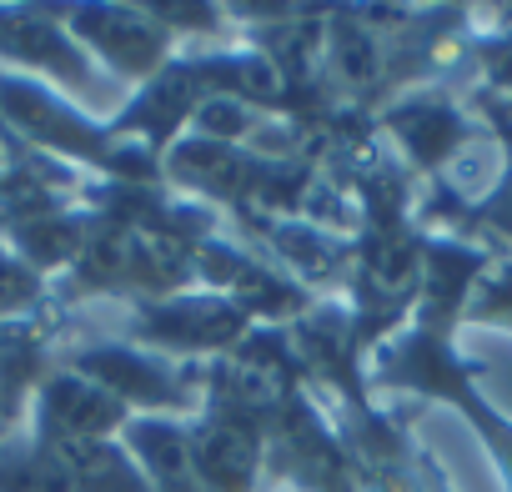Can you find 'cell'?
<instances>
[{"label": "cell", "mask_w": 512, "mask_h": 492, "mask_svg": "<svg viewBox=\"0 0 512 492\" xmlns=\"http://www.w3.org/2000/svg\"><path fill=\"white\" fill-rule=\"evenodd\" d=\"M56 362L91 377V382H101L126 407H146L151 417L196 407L191 377H181L171 362H161L156 352H141V347H81V352H66Z\"/></svg>", "instance_id": "obj_1"}, {"label": "cell", "mask_w": 512, "mask_h": 492, "mask_svg": "<svg viewBox=\"0 0 512 492\" xmlns=\"http://www.w3.org/2000/svg\"><path fill=\"white\" fill-rule=\"evenodd\" d=\"M136 342H151L161 352H231L246 332L251 317L231 302V297H166V302H146L131 322Z\"/></svg>", "instance_id": "obj_2"}, {"label": "cell", "mask_w": 512, "mask_h": 492, "mask_svg": "<svg viewBox=\"0 0 512 492\" xmlns=\"http://www.w3.org/2000/svg\"><path fill=\"white\" fill-rule=\"evenodd\" d=\"M76 26V41L96 46V56L126 76V81H151L166 66L171 51V31L151 16V11H121V6H71L66 11Z\"/></svg>", "instance_id": "obj_3"}, {"label": "cell", "mask_w": 512, "mask_h": 492, "mask_svg": "<svg viewBox=\"0 0 512 492\" xmlns=\"http://www.w3.org/2000/svg\"><path fill=\"white\" fill-rule=\"evenodd\" d=\"M36 402H41V432L36 437H46V442H101V437H111L131 422V407L121 397H111L101 382H91V377H81L61 362L46 372Z\"/></svg>", "instance_id": "obj_4"}, {"label": "cell", "mask_w": 512, "mask_h": 492, "mask_svg": "<svg viewBox=\"0 0 512 492\" xmlns=\"http://www.w3.org/2000/svg\"><path fill=\"white\" fill-rule=\"evenodd\" d=\"M0 61H16L31 71H51L66 86H91V61L71 41V31L51 26V11H0Z\"/></svg>", "instance_id": "obj_5"}, {"label": "cell", "mask_w": 512, "mask_h": 492, "mask_svg": "<svg viewBox=\"0 0 512 492\" xmlns=\"http://www.w3.org/2000/svg\"><path fill=\"white\" fill-rule=\"evenodd\" d=\"M46 447L56 452V462L66 467L76 492H156L146 482V472H136L131 457L121 452V442H111V437H101V442H46Z\"/></svg>", "instance_id": "obj_6"}, {"label": "cell", "mask_w": 512, "mask_h": 492, "mask_svg": "<svg viewBox=\"0 0 512 492\" xmlns=\"http://www.w3.org/2000/svg\"><path fill=\"white\" fill-rule=\"evenodd\" d=\"M387 126L407 141V151H412L422 166H432L437 156H447V136L457 131L452 116H447V106H397V111L387 116Z\"/></svg>", "instance_id": "obj_7"}, {"label": "cell", "mask_w": 512, "mask_h": 492, "mask_svg": "<svg viewBox=\"0 0 512 492\" xmlns=\"http://www.w3.org/2000/svg\"><path fill=\"white\" fill-rule=\"evenodd\" d=\"M0 442H6V437H0Z\"/></svg>", "instance_id": "obj_8"}]
</instances>
